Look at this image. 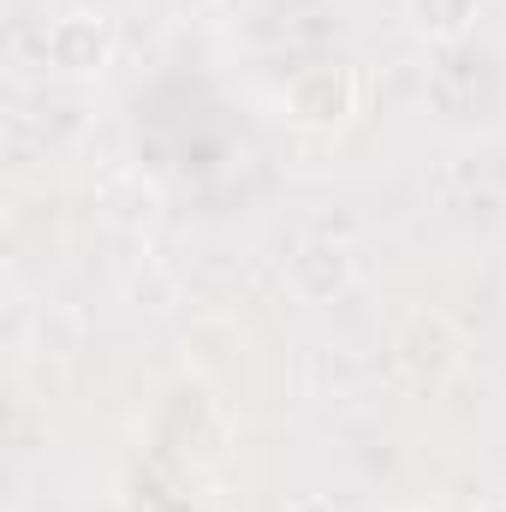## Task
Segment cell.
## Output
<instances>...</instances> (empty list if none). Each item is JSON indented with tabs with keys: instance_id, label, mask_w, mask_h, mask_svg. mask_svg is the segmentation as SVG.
<instances>
[{
	"instance_id": "obj_1",
	"label": "cell",
	"mask_w": 506,
	"mask_h": 512,
	"mask_svg": "<svg viewBox=\"0 0 506 512\" xmlns=\"http://www.w3.org/2000/svg\"><path fill=\"white\" fill-rule=\"evenodd\" d=\"M459 358H465V340H459V328L441 310H405L399 316V328H393V364L405 370L411 387H429V393L447 387L453 370H459Z\"/></svg>"
},
{
	"instance_id": "obj_2",
	"label": "cell",
	"mask_w": 506,
	"mask_h": 512,
	"mask_svg": "<svg viewBox=\"0 0 506 512\" xmlns=\"http://www.w3.org/2000/svg\"><path fill=\"white\" fill-rule=\"evenodd\" d=\"M286 120L304 131H334L346 126L352 114H358V72L352 66H340V60H328V66H304L292 84H286Z\"/></svg>"
},
{
	"instance_id": "obj_3",
	"label": "cell",
	"mask_w": 506,
	"mask_h": 512,
	"mask_svg": "<svg viewBox=\"0 0 506 512\" xmlns=\"http://www.w3.org/2000/svg\"><path fill=\"white\" fill-rule=\"evenodd\" d=\"M352 274H358V262H352L346 245H334V239H304L298 251L286 256V280H292V292L304 304H334L352 286Z\"/></svg>"
},
{
	"instance_id": "obj_4",
	"label": "cell",
	"mask_w": 506,
	"mask_h": 512,
	"mask_svg": "<svg viewBox=\"0 0 506 512\" xmlns=\"http://www.w3.org/2000/svg\"><path fill=\"white\" fill-rule=\"evenodd\" d=\"M42 48H48V66H60V72H96V66H108V54H114L108 24H102V18H84V12L48 24V42H42Z\"/></svg>"
},
{
	"instance_id": "obj_5",
	"label": "cell",
	"mask_w": 506,
	"mask_h": 512,
	"mask_svg": "<svg viewBox=\"0 0 506 512\" xmlns=\"http://www.w3.org/2000/svg\"><path fill=\"white\" fill-rule=\"evenodd\" d=\"M477 18V0H411V24L435 42H459Z\"/></svg>"
},
{
	"instance_id": "obj_6",
	"label": "cell",
	"mask_w": 506,
	"mask_h": 512,
	"mask_svg": "<svg viewBox=\"0 0 506 512\" xmlns=\"http://www.w3.org/2000/svg\"><path fill=\"white\" fill-rule=\"evenodd\" d=\"M286 512H334V507H328V501H316V495H304V501H292Z\"/></svg>"
},
{
	"instance_id": "obj_7",
	"label": "cell",
	"mask_w": 506,
	"mask_h": 512,
	"mask_svg": "<svg viewBox=\"0 0 506 512\" xmlns=\"http://www.w3.org/2000/svg\"><path fill=\"white\" fill-rule=\"evenodd\" d=\"M477 512H506V495H501V501H483Z\"/></svg>"
}]
</instances>
